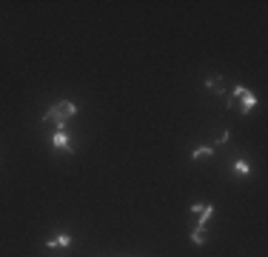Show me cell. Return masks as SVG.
Listing matches in <instances>:
<instances>
[{
  "label": "cell",
  "instance_id": "9c48e42d",
  "mask_svg": "<svg viewBox=\"0 0 268 257\" xmlns=\"http://www.w3.org/2000/svg\"><path fill=\"white\" fill-rule=\"evenodd\" d=\"M234 172H237V175H251V163H248V160H243V157H240V160H234V166H231Z\"/></svg>",
  "mask_w": 268,
  "mask_h": 257
},
{
  "label": "cell",
  "instance_id": "8992f818",
  "mask_svg": "<svg viewBox=\"0 0 268 257\" xmlns=\"http://www.w3.org/2000/svg\"><path fill=\"white\" fill-rule=\"evenodd\" d=\"M206 89H209V92H214V94H225V83H222L220 74H214V77H209V80H206Z\"/></svg>",
  "mask_w": 268,
  "mask_h": 257
},
{
  "label": "cell",
  "instance_id": "277c9868",
  "mask_svg": "<svg viewBox=\"0 0 268 257\" xmlns=\"http://www.w3.org/2000/svg\"><path fill=\"white\" fill-rule=\"evenodd\" d=\"M191 211L200 217V226H206V223H209V217L214 214V206H211V203H194V206H191Z\"/></svg>",
  "mask_w": 268,
  "mask_h": 257
},
{
  "label": "cell",
  "instance_id": "6da1fadb",
  "mask_svg": "<svg viewBox=\"0 0 268 257\" xmlns=\"http://www.w3.org/2000/svg\"><path fill=\"white\" fill-rule=\"evenodd\" d=\"M74 115H77V103H71V100H60V103H54L46 115H43V120H46V123H54L57 131H60V128H66V120H71Z\"/></svg>",
  "mask_w": 268,
  "mask_h": 257
},
{
  "label": "cell",
  "instance_id": "7a4b0ae2",
  "mask_svg": "<svg viewBox=\"0 0 268 257\" xmlns=\"http://www.w3.org/2000/svg\"><path fill=\"white\" fill-rule=\"evenodd\" d=\"M237 100H240V115H251V109L257 106V94H254V92H248L245 86H234V92H231V97L225 100V106L231 109Z\"/></svg>",
  "mask_w": 268,
  "mask_h": 257
},
{
  "label": "cell",
  "instance_id": "30bf717a",
  "mask_svg": "<svg viewBox=\"0 0 268 257\" xmlns=\"http://www.w3.org/2000/svg\"><path fill=\"white\" fill-rule=\"evenodd\" d=\"M228 140H231V131H222V134H220V140H217V143H228Z\"/></svg>",
  "mask_w": 268,
  "mask_h": 257
},
{
  "label": "cell",
  "instance_id": "ba28073f",
  "mask_svg": "<svg viewBox=\"0 0 268 257\" xmlns=\"http://www.w3.org/2000/svg\"><path fill=\"white\" fill-rule=\"evenodd\" d=\"M206 240H209V229H206V226H200V223H197V229L191 232V243H194V246H203Z\"/></svg>",
  "mask_w": 268,
  "mask_h": 257
},
{
  "label": "cell",
  "instance_id": "5b68a950",
  "mask_svg": "<svg viewBox=\"0 0 268 257\" xmlns=\"http://www.w3.org/2000/svg\"><path fill=\"white\" fill-rule=\"evenodd\" d=\"M66 246H71V234H66V232H60L57 237L46 240V249H66Z\"/></svg>",
  "mask_w": 268,
  "mask_h": 257
},
{
  "label": "cell",
  "instance_id": "52a82bcc",
  "mask_svg": "<svg viewBox=\"0 0 268 257\" xmlns=\"http://www.w3.org/2000/svg\"><path fill=\"white\" fill-rule=\"evenodd\" d=\"M211 154H214V146H200V149H194V152H191V160H194V163H200V160H209Z\"/></svg>",
  "mask_w": 268,
  "mask_h": 257
},
{
  "label": "cell",
  "instance_id": "3957f363",
  "mask_svg": "<svg viewBox=\"0 0 268 257\" xmlns=\"http://www.w3.org/2000/svg\"><path fill=\"white\" fill-rule=\"evenodd\" d=\"M52 146H54V149H63V152H74V143H71V137L66 134V128H60V131L52 134Z\"/></svg>",
  "mask_w": 268,
  "mask_h": 257
}]
</instances>
